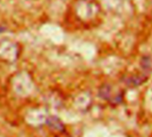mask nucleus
Masks as SVG:
<instances>
[{
    "instance_id": "nucleus-1",
    "label": "nucleus",
    "mask_w": 152,
    "mask_h": 137,
    "mask_svg": "<svg viewBox=\"0 0 152 137\" xmlns=\"http://www.w3.org/2000/svg\"><path fill=\"white\" fill-rule=\"evenodd\" d=\"M111 89L112 88L110 85H104L100 90L101 97L103 99H106V100H111L112 99V96H111L112 90Z\"/></svg>"
}]
</instances>
